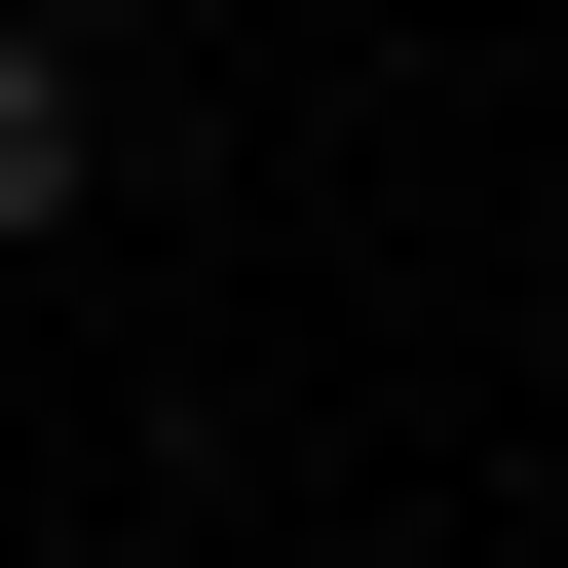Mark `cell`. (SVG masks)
<instances>
[{"label": "cell", "instance_id": "6da1fadb", "mask_svg": "<svg viewBox=\"0 0 568 568\" xmlns=\"http://www.w3.org/2000/svg\"><path fill=\"white\" fill-rule=\"evenodd\" d=\"M39 227H114V77L39 39V0H0V265H39Z\"/></svg>", "mask_w": 568, "mask_h": 568}]
</instances>
